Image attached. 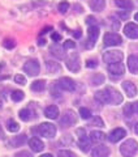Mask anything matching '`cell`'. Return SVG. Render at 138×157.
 Masks as SVG:
<instances>
[{"instance_id": "1", "label": "cell", "mask_w": 138, "mask_h": 157, "mask_svg": "<svg viewBox=\"0 0 138 157\" xmlns=\"http://www.w3.org/2000/svg\"><path fill=\"white\" fill-rule=\"evenodd\" d=\"M95 100L100 104H110V105H120L122 102V96L119 90L112 86H107L106 89L95 93Z\"/></svg>"}, {"instance_id": "2", "label": "cell", "mask_w": 138, "mask_h": 157, "mask_svg": "<svg viewBox=\"0 0 138 157\" xmlns=\"http://www.w3.org/2000/svg\"><path fill=\"white\" fill-rule=\"evenodd\" d=\"M138 151V143L134 139H128L121 144L120 152L124 157H133Z\"/></svg>"}, {"instance_id": "3", "label": "cell", "mask_w": 138, "mask_h": 157, "mask_svg": "<svg viewBox=\"0 0 138 157\" xmlns=\"http://www.w3.org/2000/svg\"><path fill=\"white\" fill-rule=\"evenodd\" d=\"M77 123V115L73 110H67L64 111L63 117L60 118V124L63 127H71Z\"/></svg>"}, {"instance_id": "4", "label": "cell", "mask_w": 138, "mask_h": 157, "mask_svg": "<svg viewBox=\"0 0 138 157\" xmlns=\"http://www.w3.org/2000/svg\"><path fill=\"white\" fill-rule=\"evenodd\" d=\"M77 135H78V147L82 152H89L90 149V140L86 135V131L83 128H78L77 131Z\"/></svg>"}, {"instance_id": "5", "label": "cell", "mask_w": 138, "mask_h": 157, "mask_svg": "<svg viewBox=\"0 0 138 157\" xmlns=\"http://www.w3.org/2000/svg\"><path fill=\"white\" fill-rule=\"evenodd\" d=\"M24 71H25L29 76H37L39 71H41L39 62L35 60V59H29L25 64H24Z\"/></svg>"}, {"instance_id": "6", "label": "cell", "mask_w": 138, "mask_h": 157, "mask_svg": "<svg viewBox=\"0 0 138 157\" xmlns=\"http://www.w3.org/2000/svg\"><path fill=\"white\" fill-rule=\"evenodd\" d=\"M103 60L107 64H113V63H121L122 60V52L117 51V50H112V51H107L103 55Z\"/></svg>"}, {"instance_id": "7", "label": "cell", "mask_w": 138, "mask_h": 157, "mask_svg": "<svg viewBox=\"0 0 138 157\" xmlns=\"http://www.w3.org/2000/svg\"><path fill=\"white\" fill-rule=\"evenodd\" d=\"M38 131L42 136L47 137V139H52L56 135V127L52 123H42L38 127Z\"/></svg>"}, {"instance_id": "8", "label": "cell", "mask_w": 138, "mask_h": 157, "mask_svg": "<svg viewBox=\"0 0 138 157\" xmlns=\"http://www.w3.org/2000/svg\"><path fill=\"white\" fill-rule=\"evenodd\" d=\"M56 85L57 88L65 90V92H73L76 89V82L72 80L71 77H61L56 81Z\"/></svg>"}, {"instance_id": "9", "label": "cell", "mask_w": 138, "mask_h": 157, "mask_svg": "<svg viewBox=\"0 0 138 157\" xmlns=\"http://www.w3.org/2000/svg\"><path fill=\"white\" fill-rule=\"evenodd\" d=\"M122 43V38L117 33H107L104 36L106 46H119Z\"/></svg>"}, {"instance_id": "10", "label": "cell", "mask_w": 138, "mask_h": 157, "mask_svg": "<svg viewBox=\"0 0 138 157\" xmlns=\"http://www.w3.org/2000/svg\"><path fill=\"white\" fill-rule=\"evenodd\" d=\"M89 41L86 43V48H93L96 42L98 37H99V29H98V26H89Z\"/></svg>"}, {"instance_id": "11", "label": "cell", "mask_w": 138, "mask_h": 157, "mask_svg": "<svg viewBox=\"0 0 138 157\" xmlns=\"http://www.w3.org/2000/svg\"><path fill=\"white\" fill-rule=\"evenodd\" d=\"M67 68L69 71H72V72H78L80 71V58H78L77 54H72L71 56H69L67 59Z\"/></svg>"}, {"instance_id": "12", "label": "cell", "mask_w": 138, "mask_h": 157, "mask_svg": "<svg viewBox=\"0 0 138 157\" xmlns=\"http://www.w3.org/2000/svg\"><path fill=\"white\" fill-rule=\"evenodd\" d=\"M124 34L130 39H137L138 38V25L133 22L126 24L124 28Z\"/></svg>"}, {"instance_id": "13", "label": "cell", "mask_w": 138, "mask_h": 157, "mask_svg": "<svg viewBox=\"0 0 138 157\" xmlns=\"http://www.w3.org/2000/svg\"><path fill=\"white\" fill-rule=\"evenodd\" d=\"M125 136H126V131L124 128H115L108 135V140H110L111 143H117V141H120L121 139H124Z\"/></svg>"}, {"instance_id": "14", "label": "cell", "mask_w": 138, "mask_h": 157, "mask_svg": "<svg viewBox=\"0 0 138 157\" xmlns=\"http://www.w3.org/2000/svg\"><path fill=\"white\" fill-rule=\"evenodd\" d=\"M107 70L113 76H122L124 75L125 68L122 66V63H113V64H108Z\"/></svg>"}, {"instance_id": "15", "label": "cell", "mask_w": 138, "mask_h": 157, "mask_svg": "<svg viewBox=\"0 0 138 157\" xmlns=\"http://www.w3.org/2000/svg\"><path fill=\"white\" fill-rule=\"evenodd\" d=\"M110 156V149L106 145H98L91 151V157H108Z\"/></svg>"}, {"instance_id": "16", "label": "cell", "mask_w": 138, "mask_h": 157, "mask_svg": "<svg viewBox=\"0 0 138 157\" xmlns=\"http://www.w3.org/2000/svg\"><path fill=\"white\" fill-rule=\"evenodd\" d=\"M29 147H30V149L33 152H42L44 149V144L41 139H38V137H31L30 140H29Z\"/></svg>"}, {"instance_id": "17", "label": "cell", "mask_w": 138, "mask_h": 157, "mask_svg": "<svg viewBox=\"0 0 138 157\" xmlns=\"http://www.w3.org/2000/svg\"><path fill=\"white\" fill-rule=\"evenodd\" d=\"M122 89L125 90L128 97H134L137 94V88L132 81H124L122 82Z\"/></svg>"}, {"instance_id": "18", "label": "cell", "mask_w": 138, "mask_h": 157, "mask_svg": "<svg viewBox=\"0 0 138 157\" xmlns=\"http://www.w3.org/2000/svg\"><path fill=\"white\" fill-rule=\"evenodd\" d=\"M46 70L48 73H51V75H55V73H59L61 71V67L59 63L56 62H52V60H47L46 62Z\"/></svg>"}, {"instance_id": "19", "label": "cell", "mask_w": 138, "mask_h": 157, "mask_svg": "<svg viewBox=\"0 0 138 157\" xmlns=\"http://www.w3.org/2000/svg\"><path fill=\"white\" fill-rule=\"evenodd\" d=\"M128 68L132 73L138 72V56L137 55H130L128 58Z\"/></svg>"}, {"instance_id": "20", "label": "cell", "mask_w": 138, "mask_h": 157, "mask_svg": "<svg viewBox=\"0 0 138 157\" xmlns=\"http://www.w3.org/2000/svg\"><path fill=\"white\" fill-rule=\"evenodd\" d=\"M44 115L47 118H50V119H56L59 117V109L57 106L55 105H51V106H47L46 109H44Z\"/></svg>"}, {"instance_id": "21", "label": "cell", "mask_w": 138, "mask_h": 157, "mask_svg": "<svg viewBox=\"0 0 138 157\" xmlns=\"http://www.w3.org/2000/svg\"><path fill=\"white\" fill-rule=\"evenodd\" d=\"M90 140L93 143H102L106 140V134L102 131H93L90 134Z\"/></svg>"}, {"instance_id": "22", "label": "cell", "mask_w": 138, "mask_h": 157, "mask_svg": "<svg viewBox=\"0 0 138 157\" xmlns=\"http://www.w3.org/2000/svg\"><path fill=\"white\" fill-rule=\"evenodd\" d=\"M51 54L55 58H57V59H64L65 58V54H64V48L63 47H60L59 45H53L51 48Z\"/></svg>"}, {"instance_id": "23", "label": "cell", "mask_w": 138, "mask_h": 157, "mask_svg": "<svg viewBox=\"0 0 138 157\" xmlns=\"http://www.w3.org/2000/svg\"><path fill=\"white\" fill-rule=\"evenodd\" d=\"M106 6V2L104 0H91L90 2V8L93 11H96V12H100L104 9Z\"/></svg>"}, {"instance_id": "24", "label": "cell", "mask_w": 138, "mask_h": 157, "mask_svg": "<svg viewBox=\"0 0 138 157\" xmlns=\"http://www.w3.org/2000/svg\"><path fill=\"white\" fill-rule=\"evenodd\" d=\"M18 115L24 122H27V121H30L34 118V113L30 109H22V110H20Z\"/></svg>"}, {"instance_id": "25", "label": "cell", "mask_w": 138, "mask_h": 157, "mask_svg": "<svg viewBox=\"0 0 138 157\" xmlns=\"http://www.w3.org/2000/svg\"><path fill=\"white\" fill-rule=\"evenodd\" d=\"M115 4L119 8H122V9H126V11H130L133 9V3L132 0H115Z\"/></svg>"}, {"instance_id": "26", "label": "cell", "mask_w": 138, "mask_h": 157, "mask_svg": "<svg viewBox=\"0 0 138 157\" xmlns=\"http://www.w3.org/2000/svg\"><path fill=\"white\" fill-rule=\"evenodd\" d=\"M46 88V81L44 80H37L31 84V90L33 92H43Z\"/></svg>"}, {"instance_id": "27", "label": "cell", "mask_w": 138, "mask_h": 157, "mask_svg": "<svg viewBox=\"0 0 138 157\" xmlns=\"http://www.w3.org/2000/svg\"><path fill=\"white\" fill-rule=\"evenodd\" d=\"M12 100L13 102H20V101H22L24 100V97H25V94H24V92L22 90H13L12 92Z\"/></svg>"}, {"instance_id": "28", "label": "cell", "mask_w": 138, "mask_h": 157, "mask_svg": "<svg viewBox=\"0 0 138 157\" xmlns=\"http://www.w3.org/2000/svg\"><path fill=\"white\" fill-rule=\"evenodd\" d=\"M7 128H8V131H11V132H17L20 130V124L17 123L16 121L9 119L8 121V124H7Z\"/></svg>"}, {"instance_id": "29", "label": "cell", "mask_w": 138, "mask_h": 157, "mask_svg": "<svg viewBox=\"0 0 138 157\" xmlns=\"http://www.w3.org/2000/svg\"><path fill=\"white\" fill-rule=\"evenodd\" d=\"M103 81H104V76L100 75V73H98V75L91 77V84L93 85H100V84H103Z\"/></svg>"}, {"instance_id": "30", "label": "cell", "mask_w": 138, "mask_h": 157, "mask_svg": "<svg viewBox=\"0 0 138 157\" xmlns=\"http://www.w3.org/2000/svg\"><path fill=\"white\" fill-rule=\"evenodd\" d=\"M80 115H81L82 119H90L91 118V111L89 109H86V107H81L80 109Z\"/></svg>"}, {"instance_id": "31", "label": "cell", "mask_w": 138, "mask_h": 157, "mask_svg": "<svg viewBox=\"0 0 138 157\" xmlns=\"http://www.w3.org/2000/svg\"><path fill=\"white\" fill-rule=\"evenodd\" d=\"M90 126H96V127H104V123H103L100 117H94L90 121Z\"/></svg>"}, {"instance_id": "32", "label": "cell", "mask_w": 138, "mask_h": 157, "mask_svg": "<svg viewBox=\"0 0 138 157\" xmlns=\"http://www.w3.org/2000/svg\"><path fill=\"white\" fill-rule=\"evenodd\" d=\"M124 114L126 118H130L133 117V114H134V109H133V104H128L125 107H124Z\"/></svg>"}, {"instance_id": "33", "label": "cell", "mask_w": 138, "mask_h": 157, "mask_svg": "<svg viewBox=\"0 0 138 157\" xmlns=\"http://www.w3.org/2000/svg\"><path fill=\"white\" fill-rule=\"evenodd\" d=\"M57 9H59V12H60V13L68 12V9H69V3H68V2H61V3L57 6Z\"/></svg>"}, {"instance_id": "34", "label": "cell", "mask_w": 138, "mask_h": 157, "mask_svg": "<svg viewBox=\"0 0 138 157\" xmlns=\"http://www.w3.org/2000/svg\"><path fill=\"white\" fill-rule=\"evenodd\" d=\"M57 157H77V156H76V153H73L72 151L64 149V151H60V152H59Z\"/></svg>"}, {"instance_id": "35", "label": "cell", "mask_w": 138, "mask_h": 157, "mask_svg": "<svg viewBox=\"0 0 138 157\" xmlns=\"http://www.w3.org/2000/svg\"><path fill=\"white\" fill-rule=\"evenodd\" d=\"M14 81H16L17 84H20V85H25L26 84V78L24 77L22 75H16L14 76Z\"/></svg>"}, {"instance_id": "36", "label": "cell", "mask_w": 138, "mask_h": 157, "mask_svg": "<svg viewBox=\"0 0 138 157\" xmlns=\"http://www.w3.org/2000/svg\"><path fill=\"white\" fill-rule=\"evenodd\" d=\"M25 141H26V135H20L18 139L16 137V139L13 140V143L16 144V145H21L22 143H25Z\"/></svg>"}, {"instance_id": "37", "label": "cell", "mask_w": 138, "mask_h": 157, "mask_svg": "<svg viewBox=\"0 0 138 157\" xmlns=\"http://www.w3.org/2000/svg\"><path fill=\"white\" fill-rule=\"evenodd\" d=\"M86 24H87L89 26H96V20H95V17H93V16L86 17Z\"/></svg>"}, {"instance_id": "38", "label": "cell", "mask_w": 138, "mask_h": 157, "mask_svg": "<svg viewBox=\"0 0 138 157\" xmlns=\"http://www.w3.org/2000/svg\"><path fill=\"white\" fill-rule=\"evenodd\" d=\"M74 47H76V42L71 41V39L64 42V48H65V50H68V48H74Z\"/></svg>"}, {"instance_id": "39", "label": "cell", "mask_w": 138, "mask_h": 157, "mask_svg": "<svg viewBox=\"0 0 138 157\" xmlns=\"http://www.w3.org/2000/svg\"><path fill=\"white\" fill-rule=\"evenodd\" d=\"M14 157H33V155L27 151H21V152H17V153L14 155Z\"/></svg>"}, {"instance_id": "40", "label": "cell", "mask_w": 138, "mask_h": 157, "mask_svg": "<svg viewBox=\"0 0 138 157\" xmlns=\"http://www.w3.org/2000/svg\"><path fill=\"white\" fill-rule=\"evenodd\" d=\"M86 67L87 68H96L98 67V62L94 60V59H90V60L86 62Z\"/></svg>"}, {"instance_id": "41", "label": "cell", "mask_w": 138, "mask_h": 157, "mask_svg": "<svg viewBox=\"0 0 138 157\" xmlns=\"http://www.w3.org/2000/svg\"><path fill=\"white\" fill-rule=\"evenodd\" d=\"M14 46H16V43H14V41H12V39H5V41H4V47L13 48Z\"/></svg>"}, {"instance_id": "42", "label": "cell", "mask_w": 138, "mask_h": 157, "mask_svg": "<svg viewBox=\"0 0 138 157\" xmlns=\"http://www.w3.org/2000/svg\"><path fill=\"white\" fill-rule=\"evenodd\" d=\"M51 38L53 39L55 42H59V41H61V36L59 33H52V36H51Z\"/></svg>"}, {"instance_id": "43", "label": "cell", "mask_w": 138, "mask_h": 157, "mask_svg": "<svg viewBox=\"0 0 138 157\" xmlns=\"http://www.w3.org/2000/svg\"><path fill=\"white\" fill-rule=\"evenodd\" d=\"M73 36H74L76 38H81L82 33H81V30H80V29H78V30H74V32H73Z\"/></svg>"}, {"instance_id": "44", "label": "cell", "mask_w": 138, "mask_h": 157, "mask_svg": "<svg viewBox=\"0 0 138 157\" xmlns=\"http://www.w3.org/2000/svg\"><path fill=\"white\" fill-rule=\"evenodd\" d=\"M133 109H134V113H136V114L138 115V101L133 104Z\"/></svg>"}, {"instance_id": "45", "label": "cell", "mask_w": 138, "mask_h": 157, "mask_svg": "<svg viewBox=\"0 0 138 157\" xmlns=\"http://www.w3.org/2000/svg\"><path fill=\"white\" fill-rule=\"evenodd\" d=\"M47 30H52V28H51V26H47V28H44L43 30L41 32V36H42V34H44V33H47Z\"/></svg>"}, {"instance_id": "46", "label": "cell", "mask_w": 138, "mask_h": 157, "mask_svg": "<svg viewBox=\"0 0 138 157\" xmlns=\"http://www.w3.org/2000/svg\"><path fill=\"white\" fill-rule=\"evenodd\" d=\"M119 16L125 20V18H128V13H119Z\"/></svg>"}, {"instance_id": "47", "label": "cell", "mask_w": 138, "mask_h": 157, "mask_svg": "<svg viewBox=\"0 0 138 157\" xmlns=\"http://www.w3.org/2000/svg\"><path fill=\"white\" fill-rule=\"evenodd\" d=\"M3 137H4V132L2 130V127H0V139H3Z\"/></svg>"}, {"instance_id": "48", "label": "cell", "mask_w": 138, "mask_h": 157, "mask_svg": "<svg viewBox=\"0 0 138 157\" xmlns=\"http://www.w3.org/2000/svg\"><path fill=\"white\" fill-rule=\"evenodd\" d=\"M41 157H53L52 155H50V153H46V155H42Z\"/></svg>"}, {"instance_id": "49", "label": "cell", "mask_w": 138, "mask_h": 157, "mask_svg": "<svg viewBox=\"0 0 138 157\" xmlns=\"http://www.w3.org/2000/svg\"><path fill=\"white\" fill-rule=\"evenodd\" d=\"M44 43H46V41H44V39H41V41H39V45H41V46H43Z\"/></svg>"}, {"instance_id": "50", "label": "cell", "mask_w": 138, "mask_h": 157, "mask_svg": "<svg viewBox=\"0 0 138 157\" xmlns=\"http://www.w3.org/2000/svg\"><path fill=\"white\" fill-rule=\"evenodd\" d=\"M134 131H136V134L138 135V123H137V124L134 126Z\"/></svg>"}, {"instance_id": "51", "label": "cell", "mask_w": 138, "mask_h": 157, "mask_svg": "<svg viewBox=\"0 0 138 157\" xmlns=\"http://www.w3.org/2000/svg\"><path fill=\"white\" fill-rule=\"evenodd\" d=\"M134 18H136V21H138V13H136V16H134Z\"/></svg>"}, {"instance_id": "52", "label": "cell", "mask_w": 138, "mask_h": 157, "mask_svg": "<svg viewBox=\"0 0 138 157\" xmlns=\"http://www.w3.org/2000/svg\"><path fill=\"white\" fill-rule=\"evenodd\" d=\"M2 105H3V102H2V100H0V109H2Z\"/></svg>"}]
</instances>
